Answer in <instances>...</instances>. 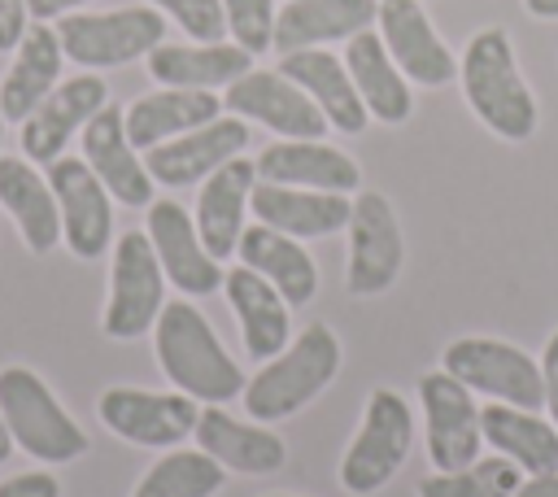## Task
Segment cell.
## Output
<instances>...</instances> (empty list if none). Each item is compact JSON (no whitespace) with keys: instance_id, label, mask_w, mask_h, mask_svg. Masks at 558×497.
Instances as JSON below:
<instances>
[{"instance_id":"1","label":"cell","mask_w":558,"mask_h":497,"mask_svg":"<svg viewBox=\"0 0 558 497\" xmlns=\"http://www.w3.org/2000/svg\"><path fill=\"white\" fill-rule=\"evenodd\" d=\"M458 83L471 113L506 144H523L536 131V96L519 70L514 44L501 26H484L466 39L458 57Z\"/></svg>"},{"instance_id":"2","label":"cell","mask_w":558,"mask_h":497,"mask_svg":"<svg viewBox=\"0 0 558 497\" xmlns=\"http://www.w3.org/2000/svg\"><path fill=\"white\" fill-rule=\"evenodd\" d=\"M153 344H157V366L161 375L187 392L192 401L222 405L244 392V371L240 362L222 349L214 336L209 318L192 301H166L157 323H153Z\"/></svg>"},{"instance_id":"3","label":"cell","mask_w":558,"mask_h":497,"mask_svg":"<svg viewBox=\"0 0 558 497\" xmlns=\"http://www.w3.org/2000/svg\"><path fill=\"white\" fill-rule=\"evenodd\" d=\"M340 340L327 323H310L296 340H288V349L270 362H262V371L244 384V410L253 423H279L292 419L296 410H305L340 371Z\"/></svg>"},{"instance_id":"4","label":"cell","mask_w":558,"mask_h":497,"mask_svg":"<svg viewBox=\"0 0 558 497\" xmlns=\"http://www.w3.org/2000/svg\"><path fill=\"white\" fill-rule=\"evenodd\" d=\"M0 414L13 445L39 462H74L87 453V432L61 410L48 384L26 366L0 371Z\"/></svg>"},{"instance_id":"5","label":"cell","mask_w":558,"mask_h":497,"mask_svg":"<svg viewBox=\"0 0 558 497\" xmlns=\"http://www.w3.org/2000/svg\"><path fill=\"white\" fill-rule=\"evenodd\" d=\"M414 445V410L397 388H371L366 410H362V427L344 449L340 462V484L353 497H371L379 493L405 462Z\"/></svg>"},{"instance_id":"6","label":"cell","mask_w":558,"mask_h":497,"mask_svg":"<svg viewBox=\"0 0 558 497\" xmlns=\"http://www.w3.org/2000/svg\"><path fill=\"white\" fill-rule=\"evenodd\" d=\"M57 39L61 52L83 70H113L166 44V13L144 4L109 9V13H65L57 17Z\"/></svg>"},{"instance_id":"7","label":"cell","mask_w":558,"mask_h":497,"mask_svg":"<svg viewBox=\"0 0 558 497\" xmlns=\"http://www.w3.org/2000/svg\"><path fill=\"white\" fill-rule=\"evenodd\" d=\"M440 371H449L458 384L471 392H484L488 401H506L519 410H541L545 405V384H541V362L527 357L510 340L493 336H458L440 353Z\"/></svg>"},{"instance_id":"8","label":"cell","mask_w":558,"mask_h":497,"mask_svg":"<svg viewBox=\"0 0 558 497\" xmlns=\"http://www.w3.org/2000/svg\"><path fill=\"white\" fill-rule=\"evenodd\" d=\"M166 305V270L148 231H122L109 266V301H105V336L140 340Z\"/></svg>"},{"instance_id":"9","label":"cell","mask_w":558,"mask_h":497,"mask_svg":"<svg viewBox=\"0 0 558 497\" xmlns=\"http://www.w3.org/2000/svg\"><path fill=\"white\" fill-rule=\"evenodd\" d=\"M418 405H423V436L427 458L436 471H462L484 449L480 405L466 384H458L449 371H427L418 379Z\"/></svg>"},{"instance_id":"10","label":"cell","mask_w":558,"mask_h":497,"mask_svg":"<svg viewBox=\"0 0 558 497\" xmlns=\"http://www.w3.org/2000/svg\"><path fill=\"white\" fill-rule=\"evenodd\" d=\"M405 257L397 209L384 192H357L349 214V266L344 283L353 296H375L397 283Z\"/></svg>"},{"instance_id":"11","label":"cell","mask_w":558,"mask_h":497,"mask_svg":"<svg viewBox=\"0 0 558 497\" xmlns=\"http://www.w3.org/2000/svg\"><path fill=\"white\" fill-rule=\"evenodd\" d=\"M222 109L266 126L275 140H323L331 126L318 105L279 70H248L222 92Z\"/></svg>"},{"instance_id":"12","label":"cell","mask_w":558,"mask_h":497,"mask_svg":"<svg viewBox=\"0 0 558 497\" xmlns=\"http://www.w3.org/2000/svg\"><path fill=\"white\" fill-rule=\"evenodd\" d=\"M100 423L144 449H174L196 432L201 405L187 392H148V388H109L96 401Z\"/></svg>"},{"instance_id":"13","label":"cell","mask_w":558,"mask_h":497,"mask_svg":"<svg viewBox=\"0 0 558 497\" xmlns=\"http://www.w3.org/2000/svg\"><path fill=\"white\" fill-rule=\"evenodd\" d=\"M48 183L61 209V240L70 244L74 257H100L113 240V209H109V187L92 174L83 157H57L48 166Z\"/></svg>"},{"instance_id":"14","label":"cell","mask_w":558,"mask_h":497,"mask_svg":"<svg viewBox=\"0 0 558 497\" xmlns=\"http://www.w3.org/2000/svg\"><path fill=\"white\" fill-rule=\"evenodd\" d=\"M248 148V122L235 118V113H222L187 135H174L157 148L144 153V166L153 174V183H166V187H192V183H205L218 166H227L231 157H240Z\"/></svg>"},{"instance_id":"15","label":"cell","mask_w":558,"mask_h":497,"mask_svg":"<svg viewBox=\"0 0 558 497\" xmlns=\"http://www.w3.org/2000/svg\"><path fill=\"white\" fill-rule=\"evenodd\" d=\"M375 26H379V39H384L388 57L397 61V70L410 83L445 87L458 74L453 52L436 35V26H432V17H427V9L418 0H379Z\"/></svg>"},{"instance_id":"16","label":"cell","mask_w":558,"mask_h":497,"mask_svg":"<svg viewBox=\"0 0 558 497\" xmlns=\"http://www.w3.org/2000/svg\"><path fill=\"white\" fill-rule=\"evenodd\" d=\"M105 105H109V87H105V78H96V74H78V78L57 83V87L39 100V109L22 122V153H26V161L52 166V161L65 153L70 135L83 131Z\"/></svg>"},{"instance_id":"17","label":"cell","mask_w":558,"mask_h":497,"mask_svg":"<svg viewBox=\"0 0 558 497\" xmlns=\"http://www.w3.org/2000/svg\"><path fill=\"white\" fill-rule=\"evenodd\" d=\"M148 240L157 248V262H161L166 279L183 296H205V292L222 288L227 270H222L218 257H209V248L201 244L196 218L179 201H153L148 205Z\"/></svg>"},{"instance_id":"18","label":"cell","mask_w":558,"mask_h":497,"mask_svg":"<svg viewBox=\"0 0 558 497\" xmlns=\"http://www.w3.org/2000/svg\"><path fill=\"white\" fill-rule=\"evenodd\" d=\"M248 209L257 222L292 240H323V235L349 231L353 201L344 192H314V187H288V183L257 179L248 192Z\"/></svg>"},{"instance_id":"19","label":"cell","mask_w":558,"mask_h":497,"mask_svg":"<svg viewBox=\"0 0 558 497\" xmlns=\"http://www.w3.org/2000/svg\"><path fill=\"white\" fill-rule=\"evenodd\" d=\"M83 161L92 166V174L109 187L113 201L122 205H153V174L140 161V148L126 140V122L118 105H105L87 126H83Z\"/></svg>"},{"instance_id":"20","label":"cell","mask_w":558,"mask_h":497,"mask_svg":"<svg viewBox=\"0 0 558 497\" xmlns=\"http://www.w3.org/2000/svg\"><path fill=\"white\" fill-rule=\"evenodd\" d=\"M279 74H288L314 105L318 113L327 118L331 131H344V135H362L371 113L349 78V65L344 57L327 52V48H296V52H283L279 57Z\"/></svg>"},{"instance_id":"21","label":"cell","mask_w":558,"mask_h":497,"mask_svg":"<svg viewBox=\"0 0 558 497\" xmlns=\"http://www.w3.org/2000/svg\"><path fill=\"white\" fill-rule=\"evenodd\" d=\"M257 179L288 183V187H314V192H357L362 170L349 153L323 144V140H275L257 153Z\"/></svg>"},{"instance_id":"22","label":"cell","mask_w":558,"mask_h":497,"mask_svg":"<svg viewBox=\"0 0 558 497\" xmlns=\"http://www.w3.org/2000/svg\"><path fill=\"white\" fill-rule=\"evenodd\" d=\"M214 118H222V96L201 92V87H161V92H148L122 109L126 140L144 153L174 140V135H187Z\"/></svg>"},{"instance_id":"23","label":"cell","mask_w":558,"mask_h":497,"mask_svg":"<svg viewBox=\"0 0 558 497\" xmlns=\"http://www.w3.org/2000/svg\"><path fill=\"white\" fill-rule=\"evenodd\" d=\"M222 292L231 301V314L240 323V336H244V353L257 357V362H270L288 349L292 340V318H288V301L248 266H235L227 270L222 279Z\"/></svg>"},{"instance_id":"24","label":"cell","mask_w":558,"mask_h":497,"mask_svg":"<svg viewBox=\"0 0 558 497\" xmlns=\"http://www.w3.org/2000/svg\"><path fill=\"white\" fill-rule=\"evenodd\" d=\"M192 436H196V449H205L222 471H240V475H270L288 458V445L279 440V432L262 423H240L222 405H205Z\"/></svg>"},{"instance_id":"25","label":"cell","mask_w":558,"mask_h":497,"mask_svg":"<svg viewBox=\"0 0 558 497\" xmlns=\"http://www.w3.org/2000/svg\"><path fill=\"white\" fill-rule=\"evenodd\" d=\"M257 183V166L240 153L231 157L227 166H218L205 183H201V196H196V231H201V244L209 248V257H231L240 235H244V205H248V192Z\"/></svg>"},{"instance_id":"26","label":"cell","mask_w":558,"mask_h":497,"mask_svg":"<svg viewBox=\"0 0 558 497\" xmlns=\"http://www.w3.org/2000/svg\"><path fill=\"white\" fill-rule=\"evenodd\" d=\"M235 257H240V266L257 270L292 310L310 305L314 292H318V266L305 253V244L283 235V231H275V227H266V222L244 227V235L235 244Z\"/></svg>"},{"instance_id":"27","label":"cell","mask_w":558,"mask_h":497,"mask_svg":"<svg viewBox=\"0 0 558 497\" xmlns=\"http://www.w3.org/2000/svg\"><path fill=\"white\" fill-rule=\"evenodd\" d=\"M344 65H349V78L371 118H379L384 126H401L414 113L410 78L388 57L379 31H357L353 39H344Z\"/></svg>"},{"instance_id":"28","label":"cell","mask_w":558,"mask_h":497,"mask_svg":"<svg viewBox=\"0 0 558 497\" xmlns=\"http://www.w3.org/2000/svg\"><path fill=\"white\" fill-rule=\"evenodd\" d=\"M379 13V0H288L275 17V52L296 48H323L336 39H353L357 31H371Z\"/></svg>"},{"instance_id":"29","label":"cell","mask_w":558,"mask_h":497,"mask_svg":"<svg viewBox=\"0 0 558 497\" xmlns=\"http://www.w3.org/2000/svg\"><path fill=\"white\" fill-rule=\"evenodd\" d=\"M61 61H65V52H61L57 26L31 22L26 35L17 39L13 65H9L4 78H0V109H4L9 122H26V118L39 109V100H44V96L57 87V78H61Z\"/></svg>"},{"instance_id":"30","label":"cell","mask_w":558,"mask_h":497,"mask_svg":"<svg viewBox=\"0 0 558 497\" xmlns=\"http://www.w3.org/2000/svg\"><path fill=\"white\" fill-rule=\"evenodd\" d=\"M148 74L161 87H231L240 74L253 70V52L240 44H157L148 57Z\"/></svg>"},{"instance_id":"31","label":"cell","mask_w":558,"mask_h":497,"mask_svg":"<svg viewBox=\"0 0 558 497\" xmlns=\"http://www.w3.org/2000/svg\"><path fill=\"white\" fill-rule=\"evenodd\" d=\"M480 427H484V440L501 458H510L523 475H549V471H558V427L549 419H541L536 410L488 401L480 410Z\"/></svg>"},{"instance_id":"32","label":"cell","mask_w":558,"mask_h":497,"mask_svg":"<svg viewBox=\"0 0 558 497\" xmlns=\"http://www.w3.org/2000/svg\"><path fill=\"white\" fill-rule=\"evenodd\" d=\"M0 205L17 222L31 253H52L61 240V209L52 183L26 157H0Z\"/></svg>"},{"instance_id":"33","label":"cell","mask_w":558,"mask_h":497,"mask_svg":"<svg viewBox=\"0 0 558 497\" xmlns=\"http://www.w3.org/2000/svg\"><path fill=\"white\" fill-rule=\"evenodd\" d=\"M222 480L227 471L205 449H170L144 471L131 497H214Z\"/></svg>"},{"instance_id":"34","label":"cell","mask_w":558,"mask_h":497,"mask_svg":"<svg viewBox=\"0 0 558 497\" xmlns=\"http://www.w3.org/2000/svg\"><path fill=\"white\" fill-rule=\"evenodd\" d=\"M523 484V471L493 453V458H475L462 471H436L418 484V497H514V488Z\"/></svg>"},{"instance_id":"35","label":"cell","mask_w":558,"mask_h":497,"mask_svg":"<svg viewBox=\"0 0 558 497\" xmlns=\"http://www.w3.org/2000/svg\"><path fill=\"white\" fill-rule=\"evenodd\" d=\"M222 13H227L231 44L248 48L253 57L275 48V17H279L275 0H222Z\"/></svg>"},{"instance_id":"36","label":"cell","mask_w":558,"mask_h":497,"mask_svg":"<svg viewBox=\"0 0 558 497\" xmlns=\"http://www.w3.org/2000/svg\"><path fill=\"white\" fill-rule=\"evenodd\" d=\"M157 13H166L192 44H222L227 39V13L222 0H148Z\"/></svg>"},{"instance_id":"37","label":"cell","mask_w":558,"mask_h":497,"mask_svg":"<svg viewBox=\"0 0 558 497\" xmlns=\"http://www.w3.org/2000/svg\"><path fill=\"white\" fill-rule=\"evenodd\" d=\"M0 497H61V484L48 471H22L0 484Z\"/></svg>"},{"instance_id":"38","label":"cell","mask_w":558,"mask_h":497,"mask_svg":"<svg viewBox=\"0 0 558 497\" xmlns=\"http://www.w3.org/2000/svg\"><path fill=\"white\" fill-rule=\"evenodd\" d=\"M31 13H26V0H0V52H13L17 48V39L26 35V22Z\"/></svg>"},{"instance_id":"39","label":"cell","mask_w":558,"mask_h":497,"mask_svg":"<svg viewBox=\"0 0 558 497\" xmlns=\"http://www.w3.org/2000/svg\"><path fill=\"white\" fill-rule=\"evenodd\" d=\"M541 384H545V410H549V423L558 427V331L545 340V353H541Z\"/></svg>"},{"instance_id":"40","label":"cell","mask_w":558,"mask_h":497,"mask_svg":"<svg viewBox=\"0 0 558 497\" xmlns=\"http://www.w3.org/2000/svg\"><path fill=\"white\" fill-rule=\"evenodd\" d=\"M78 4H87V0H26V13H31L35 22H57V17H65L70 9H78Z\"/></svg>"},{"instance_id":"41","label":"cell","mask_w":558,"mask_h":497,"mask_svg":"<svg viewBox=\"0 0 558 497\" xmlns=\"http://www.w3.org/2000/svg\"><path fill=\"white\" fill-rule=\"evenodd\" d=\"M514 497H558V471H549V475H523V484L514 488Z\"/></svg>"},{"instance_id":"42","label":"cell","mask_w":558,"mask_h":497,"mask_svg":"<svg viewBox=\"0 0 558 497\" xmlns=\"http://www.w3.org/2000/svg\"><path fill=\"white\" fill-rule=\"evenodd\" d=\"M523 9L532 13V17H558V0H523Z\"/></svg>"},{"instance_id":"43","label":"cell","mask_w":558,"mask_h":497,"mask_svg":"<svg viewBox=\"0 0 558 497\" xmlns=\"http://www.w3.org/2000/svg\"><path fill=\"white\" fill-rule=\"evenodd\" d=\"M13 453V436H9V427H4V414H0V462Z\"/></svg>"},{"instance_id":"44","label":"cell","mask_w":558,"mask_h":497,"mask_svg":"<svg viewBox=\"0 0 558 497\" xmlns=\"http://www.w3.org/2000/svg\"><path fill=\"white\" fill-rule=\"evenodd\" d=\"M0 140H4V109H0Z\"/></svg>"},{"instance_id":"45","label":"cell","mask_w":558,"mask_h":497,"mask_svg":"<svg viewBox=\"0 0 558 497\" xmlns=\"http://www.w3.org/2000/svg\"><path fill=\"white\" fill-rule=\"evenodd\" d=\"M266 497H292V493H266Z\"/></svg>"}]
</instances>
